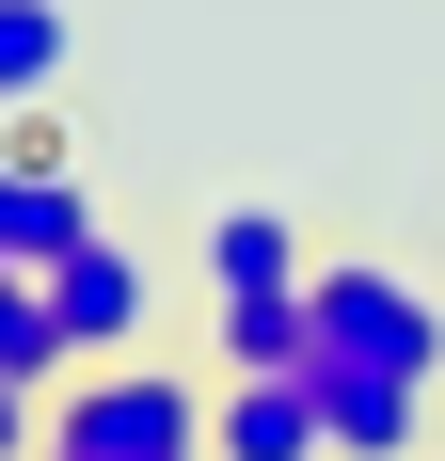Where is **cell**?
<instances>
[{"mask_svg": "<svg viewBox=\"0 0 445 461\" xmlns=\"http://www.w3.org/2000/svg\"><path fill=\"white\" fill-rule=\"evenodd\" d=\"M64 64H80V16L64 0H0V112L64 95Z\"/></svg>", "mask_w": 445, "mask_h": 461, "instance_id": "ba28073f", "label": "cell"}, {"mask_svg": "<svg viewBox=\"0 0 445 461\" xmlns=\"http://www.w3.org/2000/svg\"><path fill=\"white\" fill-rule=\"evenodd\" d=\"M0 382H32V398H64V382H80V334H64L48 271H16V255H0Z\"/></svg>", "mask_w": 445, "mask_h": 461, "instance_id": "5b68a950", "label": "cell"}, {"mask_svg": "<svg viewBox=\"0 0 445 461\" xmlns=\"http://www.w3.org/2000/svg\"><path fill=\"white\" fill-rule=\"evenodd\" d=\"M48 446V398H32V382H0V461H32Z\"/></svg>", "mask_w": 445, "mask_h": 461, "instance_id": "7c38bea8", "label": "cell"}, {"mask_svg": "<svg viewBox=\"0 0 445 461\" xmlns=\"http://www.w3.org/2000/svg\"><path fill=\"white\" fill-rule=\"evenodd\" d=\"M222 382H239V366H303V286H222Z\"/></svg>", "mask_w": 445, "mask_h": 461, "instance_id": "9c48e42d", "label": "cell"}, {"mask_svg": "<svg viewBox=\"0 0 445 461\" xmlns=\"http://www.w3.org/2000/svg\"><path fill=\"white\" fill-rule=\"evenodd\" d=\"M48 446L64 461H207V398L159 382L143 350H112V366H80L64 398H48Z\"/></svg>", "mask_w": 445, "mask_h": 461, "instance_id": "7a4b0ae2", "label": "cell"}, {"mask_svg": "<svg viewBox=\"0 0 445 461\" xmlns=\"http://www.w3.org/2000/svg\"><path fill=\"white\" fill-rule=\"evenodd\" d=\"M32 461H64V446H32Z\"/></svg>", "mask_w": 445, "mask_h": 461, "instance_id": "4fadbf2b", "label": "cell"}, {"mask_svg": "<svg viewBox=\"0 0 445 461\" xmlns=\"http://www.w3.org/2000/svg\"><path fill=\"white\" fill-rule=\"evenodd\" d=\"M80 239H95L80 176H16V159H0V255H16V271H64Z\"/></svg>", "mask_w": 445, "mask_h": 461, "instance_id": "8992f818", "label": "cell"}, {"mask_svg": "<svg viewBox=\"0 0 445 461\" xmlns=\"http://www.w3.org/2000/svg\"><path fill=\"white\" fill-rule=\"evenodd\" d=\"M48 303H64V334H80V366L143 350V255H112V239H80V255L48 271Z\"/></svg>", "mask_w": 445, "mask_h": 461, "instance_id": "277c9868", "label": "cell"}, {"mask_svg": "<svg viewBox=\"0 0 445 461\" xmlns=\"http://www.w3.org/2000/svg\"><path fill=\"white\" fill-rule=\"evenodd\" d=\"M303 366L318 382H445V303L382 255H318L303 271Z\"/></svg>", "mask_w": 445, "mask_h": 461, "instance_id": "6da1fadb", "label": "cell"}, {"mask_svg": "<svg viewBox=\"0 0 445 461\" xmlns=\"http://www.w3.org/2000/svg\"><path fill=\"white\" fill-rule=\"evenodd\" d=\"M207 286H303V223L222 207V223H207Z\"/></svg>", "mask_w": 445, "mask_h": 461, "instance_id": "30bf717a", "label": "cell"}, {"mask_svg": "<svg viewBox=\"0 0 445 461\" xmlns=\"http://www.w3.org/2000/svg\"><path fill=\"white\" fill-rule=\"evenodd\" d=\"M0 159H16V176H80V143H64V95H32V112H0Z\"/></svg>", "mask_w": 445, "mask_h": 461, "instance_id": "8fae6325", "label": "cell"}, {"mask_svg": "<svg viewBox=\"0 0 445 461\" xmlns=\"http://www.w3.org/2000/svg\"><path fill=\"white\" fill-rule=\"evenodd\" d=\"M207 461H334L318 366H239V382L207 398Z\"/></svg>", "mask_w": 445, "mask_h": 461, "instance_id": "3957f363", "label": "cell"}, {"mask_svg": "<svg viewBox=\"0 0 445 461\" xmlns=\"http://www.w3.org/2000/svg\"><path fill=\"white\" fill-rule=\"evenodd\" d=\"M334 414V461H413L430 446V382H318Z\"/></svg>", "mask_w": 445, "mask_h": 461, "instance_id": "52a82bcc", "label": "cell"}]
</instances>
